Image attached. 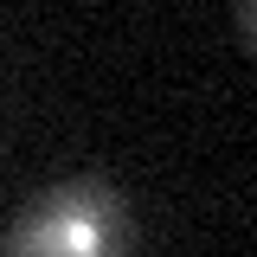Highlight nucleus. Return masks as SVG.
<instances>
[{
    "label": "nucleus",
    "instance_id": "nucleus-1",
    "mask_svg": "<svg viewBox=\"0 0 257 257\" xmlns=\"http://www.w3.org/2000/svg\"><path fill=\"white\" fill-rule=\"evenodd\" d=\"M128 199L109 180H58L13 219L0 257H122Z\"/></svg>",
    "mask_w": 257,
    "mask_h": 257
}]
</instances>
